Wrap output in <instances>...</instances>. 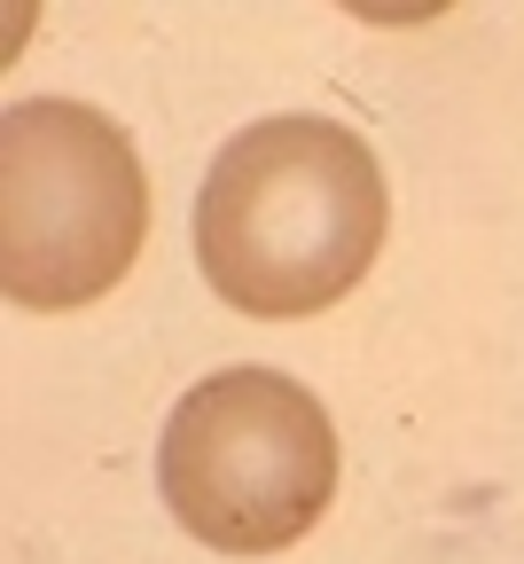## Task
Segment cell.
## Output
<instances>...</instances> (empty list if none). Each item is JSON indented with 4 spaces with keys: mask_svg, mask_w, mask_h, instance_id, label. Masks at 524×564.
Wrapping results in <instances>:
<instances>
[{
    "mask_svg": "<svg viewBox=\"0 0 524 564\" xmlns=\"http://www.w3.org/2000/svg\"><path fill=\"white\" fill-rule=\"evenodd\" d=\"M149 243V173L118 118L70 95L0 110V299L79 314L110 299Z\"/></svg>",
    "mask_w": 524,
    "mask_h": 564,
    "instance_id": "obj_2",
    "label": "cell"
},
{
    "mask_svg": "<svg viewBox=\"0 0 524 564\" xmlns=\"http://www.w3.org/2000/svg\"><path fill=\"white\" fill-rule=\"evenodd\" d=\"M384 236V165L345 118H251L196 188V267L251 322H306L352 299Z\"/></svg>",
    "mask_w": 524,
    "mask_h": 564,
    "instance_id": "obj_1",
    "label": "cell"
},
{
    "mask_svg": "<svg viewBox=\"0 0 524 564\" xmlns=\"http://www.w3.org/2000/svg\"><path fill=\"white\" fill-rule=\"evenodd\" d=\"M157 486L211 556H282L337 502V423L282 369H219L165 415Z\"/></svg>",
    "mask_w": 524,
    "mask_h": 564,
    "instance_id": "obj_3",
    "label": "cell"
}]
</instances>
